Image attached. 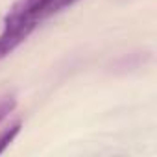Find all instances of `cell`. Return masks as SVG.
I'll use <instances>...</instances> for the list:
<instances>
[{
	"mask_svg": "<svg viewBox=\"0 0 157 157\" xmlns=\"http://www.w3.org/2000/svg\"><path fill=\"white\" fill-rule=\"evenodd\" d=\"M15 105H17V100H15V96H13V94L0 98V124H2V122H4V118H6V117L15 109Z\"/></svg>",
	"mask_w": 157,
	"mask_h": 157,
	"instance_id": "cell-3",
	"label": "cell"
},
{
	"mask_svg": "<svg viewBox=\"0 0 157 157\" xmlns=\"http://www.w3.org/2000/svg\"><path fill=\"white\" fill-rule=\"evenodd\" d=\"M21 126H22V120H15L13 124H10L2 133H0V153H2V151H4L11 142H13V139L19 135Z\"/></svg>",
	"mask_w": 157,
	"mask_h": 157,
	"instance_id": "cell-2",
	"label": "cell"
},
{
	"mask_svg": "<svg viewBox=\"0 0 157 157\" xmlns=\"http://www.w3.org/2000/svg\"><path fill=\"white\" fill-rule=\"evenodd\" d=\"M76 2L80 0H17L4 17V28L0 32V61L22 44L43 21Z\"/></svg>",
	"mask_w": 157,
	"mask_h": 157,
	"instance_id": "cell-1",
	"label": "cell"
}]
</instances>
